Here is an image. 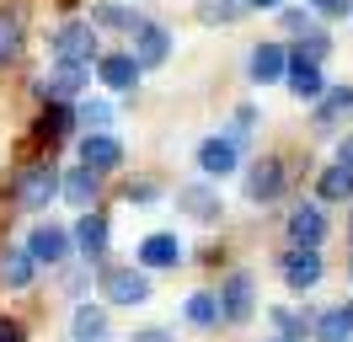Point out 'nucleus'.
<instances>
[{
	"label": "nucleus",
	"instance_id": "6e6552de",
	"mask_svg": "<svg viewBox=\"0 0 353 342\" xmlns=\"http://www.w3.org/2000/svg\"><path fill=\"white\" fill-rule=\"evenodd\" d=\"M289 91H294L300 102H321V97H327V81H321V70L310 59L294 54V59H289Z\"/></svg>",
	"mask_w": 353,
	"mask_h": 342
},
{
	"label": "nucleus",
	"instance_id": "423d86ee",
	"mask_svg": "<svg viewBox=\"0 0 353 342\" xmlns=\"http://www.w3.org/2000/svg\"><path fill=\"white\" fill-rule=\"evenodd\" d=\"M289 235H294L305 252H316V246H321V235H327V214L316 209V203H300V209L289 214Z\"/></svg>",
	"mask_w": 353,
	"mask_h": 342
},
{
	"label": "nucleus",
	"instance_id": "5701e85b",
	"mask_svg": "<svg viewBox=\"0 0 353 342\" xmlns=\"http://www.w3.org/2000/svg\"><path fill=\"white\" fill-rule=\"evenodd\" d=\"M343 112H353V91L348 86H337V91H327L321 97V112H316V128H332Z\"/></svg>",
	"mask_w": 353,
	"mask_h": 342
},
{
	"label": "nucleus",
	"instance_id": "cd10ccee",
	"mask_svg": "<svg viewBox=\"0 0 353 342\" xmlns=\"http://www.w3.org/2000/svg\"><path fill=\"white\" fill-rule=\"evenodd\" d=\"M241 11H246V0H199L203 21H236Z\"/></svg>",
	"mask_w": 353,
	"mask_h": 342
},
{
	"label": "nucleus",
	"instance_id": "a878e982",
	"mask_svg": "<svg viewBox=\"0 0 353 342\" xmlns=\"http://www.w3.org/2000/svg\"><path fill=\"white\" fill-rule=\"evenodd\" d=\"M91 27H139V17H134L129 6H97V11H91Z\"/></svg>",
	"mask_w": 353,
	"mask_h": 342
},
{
	"label": "nucleus",
	"instance_id": "f03ea898",
	"mask_svg": "<svg viewBox=\"0 0 353 342\" xmlns=\"http://www.w3.org/2000/svg\"><path fill=\"white\" fill-rule=\"evenodd\" d=\"M54 54H59V64H91V54H97V32H91V21H70L65 32L54 38Z\"/></svg>",
	"mask_w": 353,
	"mask_h": 342
},
{
	"label": "nucleus",
	"instance_id": "b1692460",
	"mask_svg": "<svg viewBox=\"0 0 353 342\" xmlns=\"http://www.w3.org/2000/svg\"><path fill=\"white\" fill-rule=\"evenodd\" d=\"M316 337L321 342H348L353 337V316L348 310H327V316L316 321Z\"/></svg>",
	"mask_w": 353,
	"mask_h": 342
},
{
	"label": "nucleus",
	"instance_id": "0eeeda50",
	"mask_svg": "<svg viewBox=\"0 0 353 342\" xmlns=\"http://www.w3.org/2000/svg\"><path fill=\"white\" fill-rule=\"evenodd\" d=\"M27 256H32V262H65L70 256V235L59 230V225H38L32 241H27Z\"/></svg>",
	"mask_w": 353,
	"mask_h": 342
},
{
	"label": "nucleus",
	"instance_id": "dca6fc26",
	"mask_svg": "<svg viewBox=\"0 0 353 342\" xmlns=\"http://www.w3.org/2000/svg\"><path fill=\"white\" fill-rule=\"evenodd\" d=\"M284 278H289V289H310L316 278H321V252H289V262H284Z\"/></svg>",
	"mask_w": 353,
	"mask_h": 342
},
{
	"label": "nucleus",
	"instance_id": "473e14b6",
	"mask_svg": "<svg viewBox=\"0 0 353 342\" xmlns=\"http://www.w3.org/2000/svg\"><path fill=\"white\" fill-rule=\"evenodd\" d=\"M310 6H316L321 17H348V6H353V0H310Z\"/></svg>",
	"mask_w": 353,
	"mask_h": 342
},
{
	"label": "nucleus",
	"instance_id": "7c9ffc66",
	"mask_svg": "<svg viewBox=\"0 0 353 342\" xmlns=\"http://www.w3.org/2000/svg\"><path fill=\"white\" fill-rule=\"evenodd\" d=\"M327 48H332V38H327V32H305V43H300V59H310V64H316L321 54H327Z\"/></svg>",
	"mask_w": 353,
	"mask_h": 342
},
{
	"label": "nucleus",
	"instance_id": "c756f323",
	"mask_svg": "<svg viewBox=\"0 0 353 342\" xmlns=\"http://www.w3.org/2000/svg\"><path fill=\"white\" fill-rule=\"evenodd\" d=\"M81 123H91V134H102V128L112 123V107L108 102H86L81 107Z\"/></svg>",
	"mask_w": 353,
	"mask_h": 342
},
{
	"label": "nucleus",
	"instance_id": "6ab92c4d",
	"mask_svg": "<svg viewBox=\"0 0 353 342\" xmlns=\"http://www.w3.org/2000/svg\"><path fill=\"white\" fill-rule=\"evenodd\" d=\"M108 337V310L102 305H81L75 310V342H102Z\"/></svg>",
	"mask_w": 353,
	"mask_h": 342
},
{
	"label": "nucleus",
	"instance_id": "393cba45",
	"mask_svg": "<svg viewBox=\"0 0 353 342\" xmlns=\"http://www.w3.org/2000/svg\"><path fill=\"white\" fill-rule=\"evenodd\" d=\"M176 198L188 203V214H193V219H214V214H220V198H214L209 188H182Z\"/></svg>",
	"mask_w": 353,
	"mask_h": 342
},
{
	"label": "nucleus",
	"instance_id": "2eb2a0df",
	"mask_svg": "<svg viewBox=\"0 0 353 342\" xmlns=\"http://www.w3.org/2000/svg\"><path fill=\"white\" fill-rule=\"evenodd\" d=\"M97 75H102V81H108L112 91H129V86L139 81V64H134V54H102Z\"/></svg>",
	"mask_w": 353,
	"mask_h": 342
},
{
	"label": "nucleus",
	"instance_id": "412c9836",
	"mask_svg": "<svg viewBox=\"0 0 353 342\" xmlns=\"http://www.w3.org/2000/svg\"><path fill=\"white\" fill-rule=\"evenodd\" d=\"M316 192H321L327 203L353 198V171H348V166H327V171H321V182H316Z\"/></svg>",
	"mask_w": 353,
	"mask_h": 342
},
{
	"label": "nucleus",
	"instance_id": "f257e3e1",
	"mask_svg": "<svg viewBox=\"0 0 353 342\" xmlns=\"http://www.w3.org/2000/svg\"><path fill=\"white\" fill-rule=\"evenodd\" d=\"M102 294L112 305H145L150 299V278L139 273V268H108L102 273Z\"/></svg>",
	"mask_w": 353,
	"mask_h": 342
},
{
	"label": "nucleus",
	"instance_id": "2f4dec72",
	"mask_svg": "<svg viewBox=\"0 0 353 342\" xmlns=\"http://www.w3.org/2000/svg\"><path fill=\"white\" fill-rule=\"evenodd\" d=\"M252 123H257V112H252V107H241V112H236V123H230V145H241L246 134H252Z\"/></svg>",
	"mask_w": 353,
	"mask_h": 342
},
{
	"label": "nucleus",
	"instance_id": "ea45409f",
	"mask_svg": "<svg viewBox=\"0 0 353 342\" xmlns=\"http://www.w3.org/2000/svg\"><path fill=\"white\" fill-rule=\"evenodd\" d=\"M348 316H353V305H348Z\"/></svg>",
	"mask_w": 353,
	"mask_h": 342
},
{
	"label": "nucleus",
	"instance_id": "a19ab883",
	"mask_svg": "<svg viewBox=\"0 0 353 342\" xmlns=\"http://www.w3.org/2000/svg\"><path fill=\"white\" fill-rule=\"evenodd\" d=\"M348 278H353V268H348Z\"/></svg>",
	"mask_w": 353,
	"mask_h": 342
},
{
	"label": "nucleus",
	"instance_id": "9b49d317",
	"mask_svg": "<svg viewBox=\"0 0 353 342\" xmlns=\"http://www.w3.org/2000/svg\"><path fill=\"white\" fill-rule=\"evenodd\" d=\"M182 262V241L176 235H145L139 241V268H176Z\"/></svg>",
	"mask_w": 353,
	"mask_h": 342
},
{
	"label": "nucleus",
	"instance_id": "bb28decb",
	"mask_svg": "<svg viewBox=\"0 0 353 342\" xmlns=\"http://www.w3.org/2000/svg\"><path fill=\"white\" fill-rule=\"evenodd\" d=\"M188 321L193 326H214L220 321V294H193L188 299Z\"/></svg>",
	"mask_w": 353,
	"mask_h": 342
},
{
	"label": "nucleus",
	"instance_id": "4c0bfd02",
	"mask_svg": "<svg viewBox=\"0 0 353 342\" xmlns=\"http://www.w3.org/2000/svg\"><path fill=\"white\" fill-rule=\"evenodd\" d=\"M134 342H172V337H166V332H155V326H150V332H139Z\"/></svg>",
	"mask_w": 353,
	"mask_h": 342
},
{
	"label": "nucleus",
	"instance_id": "39448f33",
	"mask_svg": "<svg viewBox=\"0 0 353 342\" xmlns=\"http://www.w3.org/2000/svg\"><path fill=\"white\" fill-rule=\"evenodd\" d=\"M59 192V177H54V166H32L22 177V188H17V198H22V209H48V198Z\"/></svg>",
	"mask_w": 353,
	"mask_h": 342
},
{
	"label": "nucleus",
	"instance_id": "20e7f679",
	"mask_svg": "<svg viewBox=\"0 0 353 342\" xmlns=\"http://www.w3.org/2000/svg\"><path fill=\"white\" fill-rule=\"evenodd\" d=\"M81 166L97 171V177L112 171V166H123V145L108 139V134H86V139H81Z\"/></svg>",
	"mask_w": 353,
	"mask_h": 342
},
{
	"label": "nucleus",
	"instance_id": "1a4fd4ad",
	"mask_svg": "<svg viewBox=\"0 0 353 342\" xmlns=\"http://www.w3.org/2000/svg\"><path fill=\"white\" fill-rule=\"evenodd\" d=\"M220 316H225V321H246V316H252V278H246V273L225 278V289H220Z\"/></svg>",
	"mask_w": 353,
	"mask_h": 342
},
{
	"label": "nucleus",
	"instance_id": "ddd939ff",
	"mask_svg": "<svg viewBox=\"0 0 353 342\" xmlns=\"http://www.w3.org/2000/svg\"><path fill=\"white\" fill-rule=\"evenodd\" d=\"M289 75V54L279 43H257L252 48V81H284Z\"/></svg>",
	"mask_w": 353,
	"mask_h": 342
},
{
	"label": "nucleus",
	"instance_id": "58836bf2",
	"mask_svg": "<svg viewBox=\"0 0 353 342\" xmlns=\"http://www.w3.org/2000/svg\"><path fill=\"white\" fill-rule=\"evenodd\" d=\"M246 6H257V11H279L284 0H246Z\"/></svg>",
	"mask_w": 353,
	"mask_h": 342
},
{
	"label": "nucleus",
	"instance_id": "f3484780",
	"mask_svg": "<svg viewBox=\"0 0 353 342\" xmlns=\"http://www.w3.org/2000/svg\"><path fill=\"white\" fill-rule=\"evenodd\" d=\"M75 246L97 262V256L108 252V219H102V214H81V225H75Z\"/></svg>",
	"mask_w": 353,
	"mask_h": 342
},
{
	"label": "nucleus",
	"instance_id": "a211bd4d",
	"mask_svg": "<svg viewBox=\"0 0 353 342\" xmlns=\"http://www.w3.org/2000/svg\"><path fill=\"white\" fill-rule=\"evenodd\" d=\"M81 86H86V64H59L54 75L38 81V91H43V97H75Z\"/></svg>",
	"mask_w": 353,
	"mask_h": 342
},
{
	"label": "nucleus",
	"instance_id": "f704fd0d",
	"mask_svg": "<svg viewBox=\"0 0 353 342\" xmlns=\"http://www.w3.org/2000/svg\"><path fill=\"white\" fill-rule=\"evenodd\" d=\"M0 342H22V326H17V321H6V316H0Z\"/></svg>",
	"mask_w": 353,
	"mask_h": 342
},
{
	"label": "nucleus",
	"instance_id": "7ed1b4c3",
	"mask_svg": "<svg viewBox=\"0 0 353 342\" xmlns=\"http://www.w3.org/2000/svg\"><path fill=\"white\" fill-rule=\"evenodd\" d=\"M172 54V38H166V27H155V21H139L134 27V64L139 70H150V64H161Z\"/></svg>",
	"mask_w": 353,
	"mask_h": 342
},
{
	"label": "nucleus",
	"instance_id": "9d476101",
	"mask_svg": "<svg viewBox=\"0 0 353 342\" xmlns=\"http://www.w3.org/2000/svg\"><path fill=\"white\" fill-rule=\"evenodd\" d=\"M284 192V161H257L252 166V177H246V198H279Z\"/></svg>",
	"mask_w": 353,
	"mask_h": 342
},
{
	"label": "nucleus",
	"instance_id": "4be33fe9",
	"mask_svg": "<svg viewBox=\"0 0 353 342\" xmlns=\"http://www.w3.org/2000/svg\"><path fill=\"white\" fill-rule=\"evenodd\" d=\"M32 268H38V262H32L27 252H6L0 256V278H6L11 289H27V283H32Z\"/></svg>",
	"mask_w": 353,
	"mask_h": 342
},
{
	"label": "nucleus",
	"instance_id": "aec40b11",
	"mask_svg": "<svg viewBox=\"0 0 353 342\" xmlns=\"http://www.w3.org/2000/svg\"><path fill=\"white\" fill-rule=\"evenodd\" d=\"M22 17L17 11H0V64H11V59H22Z\"/></svg>",
	"mask_w": 353,
	"mask_h": 342
},
{
	"label": "nucleus",
	"instance_id": "c9c22d12",
	"mask_svg": "<svg viewBox=\"0 0 353 342\" xmlns=\"http://www.w3.org/2000/svg\"><path fill=\"white\" fill-rule=\"evenodd\" d=\"M129 198H134V203H150L155 188H150V182H139V188H129Z\"/></svg>",
	"mask_w": 353,
	"mask_h": 342
},
{
	"label": "nucleus",
	"instance_id": "72a5a7b5",
	"mask_svg": "<svg viewBox=\"0 0 353 342\" xmlns=\"http://www.w3.org/2000/svg\"><path fill=\"white\" fill-rule=\"evenodd\" d=\"M273 321H279V332H289V337H300V332H305V321H300V316H289V310H279Z\"/></svg>",
	"mask_w": 353,
	"mask_h": 342
},
{
	"label": "nucleus",
	"instance_id": "f8f14e48",
	"mask_svg": "<svg viewBox=\"0 0 353 342\" xmlns=\"http://www.w3.org/2000/svg\"><path fill=\"white\" fill-rule=\"evenodd\" d=\"M199 171L203 177H230V171H236V145H230V139H203L199 145Z\"/></svg>",
	"mask_w": 353,
	"mask_h": 342
},
{
	"label": "nucleus",
	"instance_id": "c85d7f7f",
	"mask_svg": "<svg viewBox=\"0 0 353 342\" xmlns=\"http://www.w3.org/2000/svg\"><path fill=\"white\" fill-rule=\"evenodd\" d=\"M70 123H75V118H70V107H48L43 123H38V134H43V139H65Z\"/></svg>",
	"mask_w": 353,
	"mask_h": 342
},
{
	"label": "nucleus",
	"instance_id": "e433bc0d",
	"mask_svg": "<svg viewBox=\"0 0 353 342\" xmlns=\"http://www.w3.org/2000/svg\"><path fill=\"white\" fill-rule=\"evenodd\" d=\"M337 166H348V171H353V139H343V150H337Z\"/></svg>",
	"mask_w": 353,
	"mask_h": 342
},
{
	"label": "nucleus",
	"instance_id": "4468645a",
	"mask_svg": "<svg viewBox=\"0 0 353 342\" xmlns=\"http://www.w3.org/2000/svg\"><path fill=\"white\" fill-rule=\"evenodd\" d=\"M97 188H102V177H97V171H86V166H75L65 182H59V192H65L75 209H86V214H91V203H97Z\"/></svg>",
	"mask_w": 353,
	"mask_h": 342
}]
</instances>
